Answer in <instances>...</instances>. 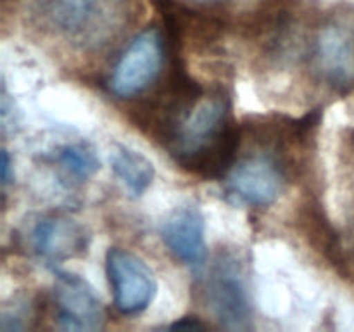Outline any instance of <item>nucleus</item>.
Returning a JSON list of instances; mask_svg holds the SVG:
<instances>
[{
  "label": "nucleus",
  "mask_w": 354,
  "mask_h": 332,
  "mask_svg": "<svg viewBox=\"0 0 354 332\" xmlns=\"http://www.w3.org/2000/svg\"><path fill=\"white\" fill-rule=\"evenodd\" d=\"M30 242L41 259L61 263L86 255L90 234L85 225L68 214H45L31 228Z\"/></svg>",
  "instance_id": "9d476101"
},
{
  "label": "nucleus",
  "mask_w": 354,
  "mask_h": 332,
  "mask_svg": "<svg viewBox=\"0 0 354 332\" xmlns=\"http://www.w3.org/2000/svg\"><path fill=\"white\" fill-rule=\"evenodd\" d=\"M197 2H213V0H197Z\"/></svg>",
  "instance_id": "dca6fc26"
},
{
  "label": "nucleus",
  "mask_w": 354,
  "mask_h": 332,
  "mask_svg": "<svg viewBox=\"0 0 354 332\" xmlns=\"http://www.w3.org/2000/svg\"><path fill=\"white\" fill-rule=\"evenodd\" d=\"M161 239L173 256L194 272L207 261L206 223L197 204H182L166 216Z\"/></svg>",
  "instance_id": "1a4fd4ad"
},
{
  "label": "nucleus",
  "mask_w": 354,
  "mask_h": 332,
  "mask_svg": "<svg viewBox=\"0 0 354 332\" xmlns=\"http://www.w3.org/2000/svg\"><path fill=\"white\" fill-rule=\"evenodd\" d=\"M54 306L55 320L62 331H99L106 324L102 301L93 287L76 273H55Z\"/></svg>",
  "instance_id": "6e6552de"
},
{
  "label": "nucleus",
  "mask_w": 354,
  "mask_h": 332,
  "mask_svg": "<svg viewBox=\"0 0 354 332\" xmlns=\"http://www.w3.org/2000/svg\"><path fill=\"white\" fill-rule=\"evenodd\" d=\"M28 12L40 30L78 45H106L123 23V0H28Z\"/></svg>",
  "instance_id": "f257e3e1"
},
{
  "label": "nucleus",
  "mask_w": 354,
  "mask_h": 332,
  "mask_svg": "<svg viewBox=\"0 0 354 332\" xmlns=\"http://www.w3.org/2000/svg\"><path fill=\"white\" fill-rule=\"evenodd\" d=\"M0 176H2V183L7 185L10 182V158L9 152L3 149L2 151V163H0Z\"/></svg>",
  "instance_id": "2eb2a0df"
},
{
  "label": "nucleus",
  "mask_w": 354,
  "mask_h": 332,
  "mask_svg": "<svg viewBox=\"0 0 354 332\" xmlns=\"http://www.w3.org/2000/svg\"><path fill=\"white\" fill-rule=\"evenodd\" d=\"M111 166L133 196H142L154 182L156 168L151 159L127 145H116L113 149Z\"/></svg>",
  "instance_id": "9b49d317"
},
{
  "label": "nucleus",
  "mask_w": 354,
  "mask_h": 332,
  "mask_svg": "<svg viewBox=\"0 0 354 332\" xmlns=\"http://www.w3.org/2000/svg\"><path fill=\"white\" fill-rule=\"evenodd\" d=\"M106 273L113 290L114 306L121 315L135 317L151 306L158 290L154 272L140 256L128 249L109 248Z\"/></svg>",
  "instance_id": "423d86ee"
},
{
  "label": "nucleus",
  "mask_w": 354,
  "mask_h": 332,
  "mask_svg": "<svg viewBox=\"0 0 354 332\" xmlns=\"http://www.w3.org/2000/svg\"><path fill=\"white\" fill-rule=\"evenodd\" d=\"M286 178L287 161L266 147L235 163L227 175V192L245 206L268 208L282 194Z\"/></svg>",
  "instance_id": "39448f33"
},
{
  "label": "nucleus",
  "mask_w": 354,
  "mask_h": 332,
  "mask_svg": "<svg viewBox=\"0 0 354 332\" xmlns=\"http://www.w3.org/2000/svg\"><path fill=\"white\" fill-rule=\"evenodd\" d=\"M40 313V304L37 299H24L16 303L14 306L7 304L2 310V325L3 331H23L30 327L31 320H37Z\"/></svg>",
  "instance_id": "ddd939ff"
},
{
  "label": "nucleus",
  "mask_w": 354,
  "mask_h": 332,
  "mask_svg": "<svg viewBox=\"0 0 354 332\" xmlns=\"http://www.w3.org/2000/svg\"><path fill=\"white\" fill-rule=\"evenodd\" d=\"M168 45L159 28L149 26L128 44L109 76V90L120 99H133L151 89L162 73Z\"/></svg>",
  "instance_id": "20e7f679"
},
{
  "label": "nucleus",
  "mask_w": 354,
  "mask_h": 332,
  "mask_svg": "<svg viewBox=\"0 0 354 332\" xmlns=\"http://www.w3.org/2000/svg\"><path fill=\"white\" fill-rule=\"evenodd\" d=\"M168 329H171V331H204V329H207V325L203 324L197 317H182L173 322Z\"/></svg>",
  "instance_id": "4468645a"
},
{
  "label": "nucleus",
  "mask_w": 354,
  "mask_h": 332,
  "mask_svg": "<svg viewBox=\"0 0 354 332\" xmlns=\"http://www.w3.org/2000/svg\"><path fill=\"white\" fill-rule=\"evenodd\" d=\"M318 80L337 93L354 89V19H335L320 28L311 48Z\"/></svg>",
  "instance_id": "0eeeda50"
},
{
  "label": "nucleus",
  "mask_w": 354,
  "mask_h": 332,
  "mask_svg": "<svg viewBox=\"0 0 354 332\" xmlns=\"http://www.w3.org/2000/svg\"><path fill=\"white\" fill-rule=\"evenodd\" d=\"M55 163L68 178L85 182L100 169V161L88 144H68L55 154Z\"/></svg>",
  "instance_id": "f8f14e48"
},
{
  "label": "nucleus",
  "mask_w": 354,
  "mask_h": 332,
  "mask_svg": "<svg viewBox=\"0 0 354 332\" xmlns=\"http://www.w3.org/2000/svg\"><path fill=\"white\" fill-rule=\"evenodd\" d=\"M206 303L214 320L227 331H249L252 306L242 265L234 252H218L206 282Z\"/></svg>",
  "instance_id": "7ed1b4c3"
},
{
  "label": "nucleus",
  "mask_w": 354,
  "mask_h": 332,
  "mask_svg": "<svg viewBox=\"0 0 354 332\" xmlns=\"http://www.w3.org/2000/svg\"><path fill=\"white\" fill-rule=\"evenodd\" d=\"M206 95L199 82L189 75L182 57L169 59V69L152 95L131 109L135 127L158 144L169 147L190 111Z\"/></svg>",
  "instance_id": "f03ea898"
}]
</instances>
